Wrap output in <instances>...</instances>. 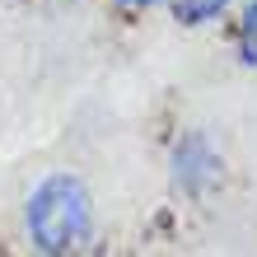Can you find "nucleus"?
I'll return each instance as SVG.
<instances>
[{"mask_svg": "<svg viewBox=\"0 0 257 257\" xmlns=\"http://www.w3.org/2000/svg\"><path fill=\"white\" fill-rule=\"evenodd\" d=\"M164 169H169V187L183 196V201H210L224 178H229V155L224 145L210 136L206 126H183L169 141V155H164Z\"/></svg>", "mask_w": 257, "mask_h": 257, "instance_id": "f03ea898", "label": "nucleus"}, {"mask_svg": "<svg viewBox=\"0 0 257 257\" xmlns=\"http://www.w3.org/2000/svg\"><path fill=\"white\" fill-rule=\"evenodd\" d=\"M234 10H238V0H164V14L187 33H206V28L229 24Z\"/></svg>", "mask_w": 257, "mask_h": 257, "instance_id": "7ed1b4c3", "label": "nucleus"}, {"mask_svg": "<svg viewBox=\"0 0 257 257\" xmlns=\"http://www.w3.org/2000/svg\"><path fill=\"white\" fill-rule=\"evenodd\" d=\"M24 238L42 257H75L89 252L98 238V206L94 192L75 169L42 173L24 196Z\"/></svg>", "mask_w": 257, "mask_h": 257, "instance_id": "f257e3e1", "label": "nucleus"}, {"mask_svg": "<svg viewBox=\"0 0 257 257\" xmlns=\"http://www.w3.org/2000/svg\"><path fill=\"white\" fill-rule=\"evenodd\" d=\"M112 14L122 19H150V14H164V0H108Z\"/></svg>", "mask_w": 257, "mask_h": 257, "instance_id": "39448f33", "label": "nucleus"}, {"mask_svg": "<svg viewBox=\"0 0 257 257\" xmlns=\"http://www.w3.org/2000/svg\"><path fill=\"white\" fill-rule=\"evenodd\" d=\"M229 52L243 70L257 75V0H238V10L229 14Z\"/></svg>", "mask_w": 257, "mask_h": 257, "instance_id": "20e7f679", "label": "nucleus"}]
</instances>
